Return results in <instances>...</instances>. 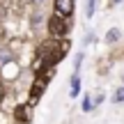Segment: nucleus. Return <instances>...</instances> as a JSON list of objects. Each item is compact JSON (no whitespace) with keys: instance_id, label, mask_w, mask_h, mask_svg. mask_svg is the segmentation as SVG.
<instances>
[{"instance_id":"obj_1","label":"nucleus","mask_w":124,"mask_h":124,"mask_svg":"<svg viewBox=\"0 0 124 124\" xmlns=\"http://www.w3.org/2000/svg\"><path fill=\"white\" fill-rule=\"evenodd\" d=\"M69 28H71L69 21H67L64 16H58V14L48 21V32L55 37V39H58V37H67L69 35Z\"/></svg>"},{"instance_id":"obj_2","label":"nucleus","mask_w":124,"mask_h":124,"mask_svg":"<svg viewBox=\"0 0 124 124\" xmlns=\"http://www.w3.org/2000/svg\"><path fill=\"white\" fill-rule=\"evenodd\" d=\"M55 14L58 16H71L74 14V0H55Z\"/></svg>"},{"instance_id":"obj_3","label":"nucleus","mask_w":124,"mask_h":124,"mask_svg":"<svg viewBox=\"0 0 124 124\" xmlns=\"http://www.w3.org/2000/svg\"><path fill=\"white\" fill-rule=\"evenodd\" d=\"M78 92H80V76L74 74V78H71V92H69V94L76 99V97H78Z\"/></svg>"},{"instance_id":"obj_4","label":"nucleus","mask_w":124,"mask_h":124,"mask_svg":"<svg viewBox=\"0 0 124 124\" xmlns=\"http://www.w3.org/2000/svg\"><path fill=\"white\" fill-rule=\"evenodd\" d=\"M117 39H120V30H117V28H110V30L106 32V41L108 44H115Z\"/></svg>"},{"instance_id":"obj_5","label":"nucleus","mask_w":124,"mask_h":124,"mask_svg":"<svg viewBox=\"0 0 124 124\" xmlns=\"http://www.w3.org/2000/svg\"><path fill=\"white\" fill-rule=\"evenodd\" d=\"M16 117L21 122H28V120H30V108H18V110H16Z\"/></svg>"},{"instance_id":"obj_6","label":"nucleus","mask_w":124,"mask_h":124,"mask_svg":"<svg viewBox=\"0 0 124 124\" xmlns=\"http://www.w3.org/2000/svg\"><path fill=\"white\" fill-rule=\"evenodd\" d=\"M94 5H97V0H87V7H85V16L87 18L94 16Z\"/></svg>"},{"instance_id":"obj_7","label":"nucleus","mask_w":124,"mask_h":124,"mask_svg":"<svg viewBox=\"0 0 124 124\" xmlns=\"http://www.w3.org/2000/svg\"><path fill=\"white\" fill-rule=\"evenodd\" d=\"M0 62H2V64L12 62V53H9V51H5V48H0Z\"/></svg>"},{"instance_id":"obj_8","label":"nucleus","mask_w":124,"mask_h":124,"mask_svg":"<svg viewBox=\"0 0 124 124\" xmlns=\"http://www.w3.org/2000/svg\"><path fill=\"white\" fill-rule=\"evenodd\" d=\"M113 101H115V103H122V101H124V87H120V90L115 92V97H113Z\"/></svg>"},{"instance_id":"obj_9","label":"nucleus","mask_w":124,"mask_h":124,"mask_svg":"<svg viewBox=\"0 0 124 124\" xmlns=\"http://www.w3.org/2000/svg\"><path fill=\"white\" fill-rule=\"evenodd\" d=\"M83 110H85V113L92 110V97H85V99H83Z\"/></svg>"},{"instance_id":"obj_10","label":"nucleus","mask_w":124,"mask_h":124,"mask_svg":"<svg viewBox=\"0 0 124 124\" xmlns=\"http://www.w3.org/2000/svg\"><path fill=\"white\" fill-rule=\"evenodd\" d=\"M80 64H83V53H78V58H76V62H74V69L78 71V69H80Z\"/></svg>"},{"instance_id":"obj_11","label":"nucleus","mask_w":124,"mask_h":124,"mask_svg":"<svg viewBox=\"0 0 124 124\" xmlns=\"http://www.w3.org/2000/svg\"><path fill=\"white\" fill-rule=\"evenodd\" d=\"M92 39H94V32H87V37H85V44H92Z\"/></svg>"},{"instance_id":"obj_12","label":"nucleus","mask_w":124,"mask_h":124,"mask_svg":"<svg viewBox=\"0 0 124 124\" xmlns=\"http://www.w3.org/2000/svg\"><path fill=\"white\" fill-rule=\"evenodd\" d=\"M32 2H35V5H37V7H39V5H41V2H44V0H32Z\"/></svg>"},{"instance_id":"obj_13","label":"nucleus","mask_w":124,"mask_h":124,"mask_svg":"<svg viewBox=\"0 0 124 124\" xmlns=\"http://www.w3.org/2000/svg\"><path fill=\"white\" fill-rule=\"evenodd\" d=\"M110 2H113V5H117V2H122V0H110Z\"/></svg>"},{"instance_id":"obj_14","label":"nucleus","mask_w":124,"mask_h":124,"mask_svg":"<svg viewBox=\"0 0 124 124\" xmlns=\"http://www.w3.org/2000/svg\"><path fill=\"white\" fill-rule=\"evenodd\" d=\"M0 97H2V92H0Z\"/></svg>"}]
</instances>
